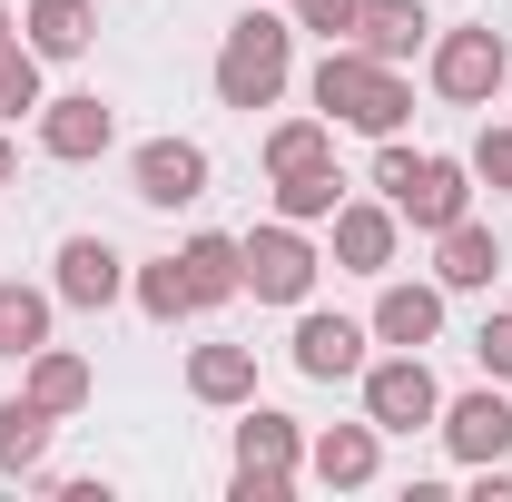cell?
Wrapping results in <instances>:
<instances>
[{
	"instance_id": "7a4b0ae2",
	"label": "cell",
	"mask_w": 512,
	"mask_h": 502,
	"mask_svg": "<svg viewBox=\"0 0 512 502\" xmlns=\"http://www.w3.org/2000/svg\"><path fill=\"white\" fill-rule=\"evenodd\" d=\"M276 89H286V20L247 10V20L227 30V50H217V99H227V109H266Z\"/></svg>"
},
{
	"instance_id": "4fadbf2b",
	"label": "cell",
	"mask_w": 512,
	"mask_h": 502,
	"mask_svg": "<svg viewBox=\"0 0 512 502\" xmlns=\"http://www.w3.org/2000/svg\"><path fill=\"white\" fill-rule=\"evenodd\" d=\"M60 296H69V306H109V296H119V256H109V237H69V247H60Z\"/></svg>"
},
{
	"instance_id": "5b68a950",
	"label": "cell",
	"mask_w": 512,
	"mask_h": 502,
	"mask_svg": "<svg viewBox=\"0 0 512 502\" xmlns=\"http://www.w3.org/2000/svg\"><path fill=\"white\" fill-rule=\"evenodd\" d=\"M503 79H512V50L493 30H453L444 50H434V89H444V99H493Z\"/></svg>"
},
{
	"instance_id": "e0dca14e",
	"label": "cell",
	"mask_w": 512,
	"mask_h": 502,
	"mask_svg": "<svg viewBox=\"0 0 512 502\" xmlns=\"http://www.w3.org/2000/svg\"><path fill=\"white\" fill-rule=\"evenodd\" d=\"M188 384H197V404H247L256 394V355L247 345H197Z\"/></svg>"
},
{
	"instance_id": "4316f807",
	"label": "cell",
	"mask_w": 512,
	"mask_h": 502,
	"mask_svg": "<svg viewBox=\"0 0 512 502\" xmlns=\"http://www.w3.org/2000/svg\"><path fill=\"white\" fill-rule=\"evenodd\" d=\"M30 109H40V50L10 40L0 50V119H30Z\"/></svg>"
},
{
	"instance_id": "277c9868",
	"label": "cell",
	"mask_w": 512,
	"mask_h": 502,
	"mask_svg": "<svg viewBox=\"0 0 512 502\" xmlns=\"http://www.w3.org/2000/svg\"><path fill=\"white\" fill-rule=\"evenodd\" d=\"M247 247V286L266 296V306H296L306 286H316V247L296 237V217L286 227H256V237H237Z\"/></svg>"
},
{
	"instance_id": "d4e9b609",
	"label": "cell",
	"mask_w": 512,
	"mask_h": 502,
	"mask_svg": "<svg viewBox=\"0 0 512 502\" xmlns=\"http://www.w3.org/2000/svg\"><path fill=\"white\" fill-rule=\"evenodd\" d=\"M138 306L158 315V325H178V315H197V296H188V266H178V256L138 266Z\"/></svg>"
},
{
	"instance_id": "1f68e13d",
	"label": "cell",
	"mask_w": 512,
	"mask_h": 502,
	"mask_svg": "<svg viewBox=\"0 0 512 502\" xmlns=\"http://www.w3.org/2000/svg\"><path fill=\"white\" fill-rule=\"evenodd\" d=\"M10 168H20V158H10V138H0V188H10Z\"/></svg>"
},
{
	"instance_id": "7402d4cb",
	"label": "cell",
	"mask_w": 512,
	"mask_h": 502,
	"mask_svg": "<svg viewBox=\"0 0 512 502\" xmlns=\"http://www.w3.org/2000/svg\"><path fill=\"white\" fill-rule=\"evenodd\" d=\"M40 443H50V404H0V473H30L40 463Z\"/></svg>"
},
{
	"instance_id": "ba28073f",
	"label": "cell",
	"mask_w": 512,
	"mask_h": 502,
	"mask_svg": "<svg viewBox=\"0 0 512 502\" xmlns=\"http://www.w3.org/2000/svg\"><path fill=\"white\" fill-rule=\"evenodd\" d=\"M296 375H316V384L365 375V325H345V315H306V325H296Z\"/></svg>"
},
{
	"instance_id": "44dd1931",
	"label": "cell",
	"mask_w": 512,
	"mask_h": 502,
	"mask_svg": "<svg viewBox=\"0 0 512 502\" xmlns=\"http://www.w3.org/2000/svg\"><path fill=\"white\" fill-rule=\"evenodd\" d=\"M30 404L79 414V404H89V365H79V355H60V345H40V355H30Z\"/></svg>"
},
{
	"instance_id": "9a60e30c",
	"label": "cell",
	"mask_w": 512,
	"mask_h": 502,
	"mask_svg": "<svg viewBox=\"0 0 512 502\" xmlns=\"http://www.w3.org/2000/svg\"><path fill=\"white\" fill-rule=\"evenodd\" d=\"M335 256H345L355 276H384V266H394V217H384V207H335Z\"/></svg>"
},
{
	"instance_id": "83f0119b",
	"label": "cell",
	"mask_w": 512,
	"mask_h": 502,
	"mask_svg": "<svg viewBox=\"0 0 512 502\" xmlns=\"http://www.w3.org/2000/svg\"><path fill=\"white\" fill-rule=\"evenodd\" d=\"M473 178L493 197H512V128H483V138H473Z\"/></svg>"
},
{
	"instance_id": "52a82bcc",
	"label": "cell",
	"mask_w": 512,
	"mask_h": 502,
	"mask_svg": "<svg viewBox=\"0 0 512 502\" xmlns=\"http://www.w3.org/2000/svg\"><path fill=\"white\" fill-rule=\"evenodd\" d=\"M463 207H473V188H463V168H453V158H414V178L394 188V217H414L424 237H444Z\"/></svg>"
},
{
	"instance_id": "5bb4252c",
	"label": "cell",
	"mask_w": 512,
	"mask_h": 502,
	"mask_svg": "<svg viewBox=\"0 0 512 502\" xmlns=\"http://www.w3.org/2000/svg\"><path fill=\"white\" fill-rule=\"evenodd\" d=\"M434 325H444V296H434V286H384V306H375V335H384V345L414 355V345H434Z\"/></svg>"
},
{
	"instance_id": "484cf974",
	"label": "cell",
	"mask_w": 512,
	"mask_h": 502,
	"mask_svg": "<svg viewBox=\"0 0 512 502\" xmlns=\"http://www.w3.org/2000/svg\"><path fill=\"white\" fill-rule=\"evenodd\" d=\"M276 207L306 227V217H335V207H345V188H335V168H306V178H276Z\"/></svg>"
},
{
	"instance_id": "d6a6232c",
	"label": "cell",
	"mask_w": 512,
	"mask_h": 502,
	"mask_svg": "<svg viewBox=\"0 0 512 502\" xmlns=\"http://www.w3.org/2000/svg\"><path fill=\"white\" fill-rule=\"evenodd\" d=\"M0 50H10V10H0Z\"/></svg>"
},
{
	"instance_id": "2e32d148",
	"label": "cell",
	"mask_w": 512,
	"mask_h": 502,
	"mask_svg": "<svg viewBox=\"0 0 512 502\" xmlns=\"http://www.w3.org/2000/svg\"><path fill=\"white\" fill-rule=\"evenodd\" d=\"M316 483H335V493L375 483V424H335V434H316Z\"/></svg>"
},
{
	"instance_id": "f1b7e54d",
	"label": "cell",
	"mask_w": 512,
	"mask_h": 502,
	"mask_svg": "<svg viewBox=\"0 0 512 502\" xmlns=\"http://www.w3.org/2000/svg\"><path fill=\"white\" fill-rule=\"evenodd\" d=\"M473 355H483V375H503V384H512V315H483Z\"/></svg>"
},
{
	"instance_id": "ffe728a7",
	"label": "cell",
	"mask_w": 512,
	"mask_h": 502,
	"mask_svg": "<svg viewBox=\"0 0 512 502\" xmlns=\"http://www.w3.org/2000/svg\"><path fill=\"white\" fill-rule=\"evenodd\" d=\"M266 168H276V178L335 168V138H325V119H286V128H266Z\"/></svg>"
},
{
	"instance_id": "603a6c76",
	"label": "cell",
	"mask_w": 512,
	"mask_h": 502,
	"mask_svg": "<svg viewBox=\"0 0 512 502\" xmlns=\"http://www.w3.org/2000/svg\"><path fill=\"white\" fill-rule=\"evenodd\" d=\"M40 345H50V296L0 286V355H40Z\"/></svg>"
},
{
	"instance_id": "7c38bea8",
	"label": "cell",
	"mask_w": 512,
	"mask_h": 502,
	"mask_svg": "<svg viewBox=\"0 0 512 502\" xmlns=\"http://www.w3.org/2000/svg\"><path fill=\"white\" fill-rule=\"evenodd\" d=\"M424 30H434L424 0H365V10H355V50H375V60H404Z\"/></svg>"
},
{
	"instance_id": "ac0fdd59",
	"label": "cell",
	"mask_w": 512,
	"mask_h": 502,
	"mask_svg": "<svg viewBox=\"0 0 512 502\" xmlns=\"http://www.w3.org/2000/svg\"><path fill=\"white\" fill-rule=\"evenodd\" d=\"M89 30H99L89 0H30V50H40V60H79Z\"/></svg>"
},
{
	"instance_id": "9c48e42d",
	"label": "cell",
	"mask_w": 512,
	"mask_h": 502,
	"mask_svg": "<svg viewBox=\"0 0 512 502\" xmlns=\"http://www.w3.org/2000/svg\"><path fill=\"white\" fill-rule=\"evenodd\" d=\"M444 443L463 453V463H503L512 453V404L503 394H463V404L444 414Z\"/></svg>"
},
{
	"instance_id": "4dcf8cb0",
	"label": "cell",
	"mask_w": 512,
	"mask_h": 502,
	"mask_svg": "<svg viewBox=\"0 0 512 502\" xmlns=\"http://www.w3.org/2000/svg\"><path fill=\"white\" fill-rule=\"evenodd\" d=\"M404 178H414V158H404V148H394V138H384V158H375V188L394 197V188H404Z\"/></svg>"
},
{
	"instance_id": "cb8c5ba5",
	"label": "cell",
	"mask_w": 512,
	"mask_h": 502,
	"mask_svg": "<svg viewBox=\"0 0 512 502\" xmlns=\"http://www.w3.org/2000/svg\"><path fill=\"white\" fill-rule=\"evenodd\" d=\"M237 463L296 473V424H286V414H247V424H237Z\"/></svg>"
},
{
	"instance_id": "d6986e66",
	"label": "cell",
	"mask_w": 512,
	"mask_h": 502,
	"mask_svg": "<svg viewBox=\"0 0 512 502\" xmlns=\"http://www.w3.org/2000/svg\"><path fill=\"white\" fill-rule=\"evenodd\" d=\"M493 266H503V247H493V227H473V217H453L444 227V286H493Z\"/></svg>"
},
{
	"instance_id": "f546056e",
	"label": "cell",
	"mask_w": 512,
	"mask_h": 502,
	"mask_svg": "<svg viewBox=\"0 0 512 502\" xmlns=\"http://www.w3.org/2000/svg\"><path fill=\"white\" fill-rule=\"evenodd\" d=\"M296 10H306V30H325V40H355V10L365 0H296Z\"/></svg>"
},
{
	"instance_id": "8992f818",
	"label": "cell",
	"mask_w": 512,
	"mask_h": 502,
	"mask_svg": "<svg viewBox=\"0 0 512 502\" xmlns=\"http://www.w3.org/2000/svg\"><path fill=\"white\" fill-rule=\"evenodd\" d=\"M138 197H148V207L207 197V148H197V138H148V148H138Z\"/></svg>"
},
{
	"instance_id": "8fae6325",
	"label": "cell",
	"mask_w": 512,
	"mask_h": 502,
	"mask_svg": "<svg viewBox=\"0 0 512 502\" xmlns=\"http://www.w3.org/2000/svg\"><path fill=\"white\" fill-rule=\"evenodd\" d=\"M178 266H188V296H197V306H227V296L247 286V247H237V237H188Z\"/></svg>"
},
{
	"instance_id": "30bf717a",
	"label": "cell",
	"mask_w": 512,
	"mask_h": 502,
	"mask_svg": "<svg viewBox=\"0 0 512 502\" xmlns=\"http://www.w3.org/2000/svg\"><path fill=\"white\" fill-rule=\"evenodd\" d=\"M40 148L50 158H99L109 148V109L79 89V99H40Z\"/></svg>"
},
{
	"instance_id": "3957f363",
	"label": "cell",
	"mask_w": 512,
	"mask_h": 502,
	"mask_svg": "<svg viewBox=\"0 0 512 502\" xmlns=\"http://www.w3.org/2000/svg\"><path fill=\"white\" fill-rule=\"evenodd\" d=\"M434 414H444V394L424 375V355H394V365L365 375V424H375V434H414V424H434Z\"/></svg>"
},
{
	"instance_id": "6da1fadb",
	"label": "cell",
	"mask_w": 512,
	"mask_h": 502,
	"mask_svg": "<svg viewBox=\"0 0 512 502\" xmlns=\"http://www.w3.org/2000/svg\"><path fill=\"white\" fill-rule=\"evenodd\" d=\"M316 109H325V119H355L365 138H394L404 109H414V89L394 79V60L355 50V40H325V60H316Z\"/></svg>"
}]
</instances>
